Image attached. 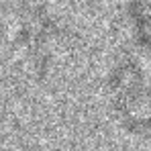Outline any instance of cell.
Wrapping results in <instances>:
<instances>
[{
    "instance_id": "obj_2",
    "label": "cell",
    "mask_w": 151,
    "mask_h": 151,
    "mask_svg": "<svg viewBox=\"0 0 151 151\" xmlns=\"http://www.w3.org/2000/svg\"><path fill=\"white\" fill-rule=\"evenodd\" d=\"M135 43L151 57V0H135L129 8Z\"/></svg>"
},
{
    "instance_id": "obj_1",
    "label": "cell",
    "mask_w": 151,
    "mask_h": 151,
    "mask_svg": "<svg viewBox=\"0 0 151 151\" xmlns=\"http://www.w3.org/2000/svg\"><path fill=\"white\" fill-rule=\"evenodd\" d=\"M51 35H53V21L47 14V8L41 2H33L23 23V43L37 63L45 57V49Z\"/></svg>"
}]
</instances>
